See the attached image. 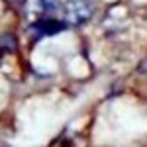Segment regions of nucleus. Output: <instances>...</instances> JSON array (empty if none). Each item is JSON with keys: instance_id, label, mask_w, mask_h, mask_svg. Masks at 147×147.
Listing matches in <instances>:
<instances>
[{"instance_id": "nucleus-1", "label": "nucleus", "mask_w": 147, "mask_h": 147, "mask_svg": "<svg viewBox=\"0 0 147 147\" xmlns=\"http://www.w3.org/2000/svg\"><path fill=\"white\" fill-rule=\"evenodd\" d=\"M94 4L90 0H67L65 4V22L69 26H82L92 18Z\"/></svg>"}, {"instance_id": "nucleus-2", "label": "nucleus", "mask_w": 147, "mask_h": 147, "mask_svg": "<svg viewBox=\"0 0 147 147\" xmlns=\"http://www.w3.org/2000/svg\"><path fill=\"white\" fill-rule=\"evenodd\" d=\"M69 28L67 22H61V20H55V18H39L32 24V32H34L35 39L37 37H47V35H57L59 32H65Z\"/></svg>"}, {"instance_id": "nucleus-3", "label": "nucleus", "mask_w": 147, "mask_h": 147, "mask_svg": "<svg viewBox=\"0 0 147 147\" xmlns=\"http://www.w3.org/2000/svg\"><path fill=\"white\" fill-rule=\"evenodd\" d=\"M8 2H14V4H16V2H20V0H8Z\"/></svg>"}]
</instances>
